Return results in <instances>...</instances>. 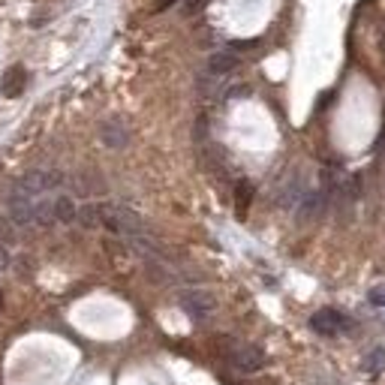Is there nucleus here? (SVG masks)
Listing matches in <instances>:
<instances>
[{"mask_svg":"<svg viewBox=\"0 0 385 385\" xmlns=\"http://www.w3.org/2000/svg\"><path fill=\"white\" fill-rule=\"evenodd\" d=\"M99 223H103L109 232L123 235V238H142L145 235V220L123 205H99Z\"/></svg>","mask_w":385,"mask_h":385,"instance_id":"obj_1","label":"nucleus"},{"mask_svg":"<svg viewBox=\"0 0 385 385\" xmlns=\"http://www.w3.org/2000/svg\"><path fill=\"white\" fill-rule=\"evenodd\" d=\"M61 184H63L61 172H54V169H37V172L21 175L9 192H13V196H21V199H42L45 192L58 190Z\"/></svg>","mask_w":385,"mask_h":385,"instance_id":"obj_2","label":"nucleus"},{"mask_svg":"<svg viewBox=\"0 0 385 385\" xmlns=\"http://www.w3.org/2000/svg\"><path fill=\"white\" fill-rule=\"evenodd\" d=\"M310 328H313L316 334H322V337H334V334H341V331H349V319H346L341 310L325 307V310H316L310 316Z\"/></svg>","mask_w":385,"mask_h":385,"instance_id":"obj_3","label":"nucleus"},{"mask_svg":"<svg viewBox=\"0 0 385 385\" xmlns=\"http://www.w3.org/2000/svg\"><path fill=\"white\" fill-rule=\"evenodd\" d=\"M181 307H184V313L190 316V319H208V316L214 313V298L208 295V292H202V289H190L181 295Z\"/></svg>","mask_w":385,"mask_h":385,"instance_id":"obj_4","label":"nucleus"},{"mask_svg":"<svg viewBox=\"0 0 385 385\" xmlns=\"http://www.w3.org/2000/svg\"><path fill=\"white\" fill-rule=\"evenodd\" d=\"M232 365L241 373H256L265 367V353L259 346H238L232 353Z\"/></svg>","mask_w":385,"mask_h":385,"instance_id":"obj_5","label":"nucleus"},{"mask_svg":"<svg viewBox=\"0 0 385 385\" xmlns=\"http://www.w3.org/2000/svg\"><path fill=\"white\" fill-rule=\"evenodd\" d=\"M25 85H28L25 66H9V70L4 73V78H0V94L9 97V99H16V97L25 94Z\"/></svg>","mask_w":385,"mask_h":385,"instance_id":"obj_6","label":"nucleus"},{"mask_svg":"<svg viewBox=\"0 0 385 385\" xmlns=\"http://www.w3.org/2000/svg\"><path fill=\"white\" fill-rule=\"evenodd\" d=\"M235 66H238V54H232V51H217V54H211V58H208V73L214 78L229 75Z\"/></svg>","mask_w":385,"mask_h":385,"instance_id":"obj_7","label":"nucleus"},{"mask_svg":"<svg viewBox=\"0 0 385 385\" xmlns=\"http://www.w3.org/2000/svg\"><path fill=\"white\" fill-rule=\"evenodd\" d=\"M322 205H325V199H322V192H304L301 202H298V214H301V220H316L322 214Z\"/></svg>","mask_w":385,"mask_h":385,"instance_id":"obj_8","label":"nucleus"},{"mask_svg":"<svg viewBox=\"0 0 385 385\" xmlns=\"http://www.w3.org/2000/svg\"><path fill=\"white\" fill-rule=\"evenodd\" d=\"M103 142L109 145V148H123L127 145V130H123L121 121H109L103 127Z\"/></svg>","mask_w":385,"mask_h":385,"instance_id":"obj_9","label":"nucleus"},{"mask_svg":"<svg viewBox=\"0 0 385 385\" xmlns=\"http://www.w3.org/2000/svg\"><path fill=\"white\" fill-rule=\"evenodd\" d=\"M78 217V208L70 196H58L54 199V220L58 223H73Z\"/></svg>","mask_w":385,"mask_h":385,"instance_id":"obj_10","label":"nucleus"},{"mask_svg":"<svg viewBox=\"0 0 385 385\" xmlns=\"http://www.w3.org/2000/svg\"><path fill=\"white\" fill-rule=\"evenodd\" d=\"M361 367H365L367 377H379V373H385V349H370V353L365 355V361H361Z\"/></svg>","mask_w":385,"mask_h":385,"instance_id":"obj_11","label":"nucleus"},{"mask_svg":"<svg viewBox=\"0 0 385 385\" xmlns=\"http://www.w3.org/2000/svg\"><path fill=\"white\" fill-rule=\"evenodd\" d=\"M250 196H253V187L241 181L238 184V214H247V205H250Z\"/></svg>","mask_w":385,"mask_h":385,"instance_id":"obj_12","label":"nucleus"},{"mask_svg":"<svg viewBox=\"0 0 385 385\" xmlns=\"http://www.w3.org/2000/svg\"><path fill=\"white\" fill-rule=\"evenodd\" d=\"M367 301L373 304V307H382V310H385V286H373L370 295H367Z\"/></svg>","mask_w":385,"mask_h":385,"instance_id":"obj_13","label":"nucleus"},{"mask_svg":"<svg viewBox=\"0 0 385 385\" xmlns=\"http://www.w3.org/2000/svg\"><path fill=\"white\" fill-rule=\"evenodd\" d=\"M0 238H4V241H13V229H9L6 220H0Z\"/></svg>","mask_w":385,"mask_h":385,"instance_id":"obj_14","label":"nucleus"},{"mask_svg":"<svg viewBox=\"0 0 385 385\" xmlns=\"http://www.w3.org/2000/svg\"><path fill=\"white\" fill-rule=\"evenodd\" d=\"M178 4V0H157V9H160V13H163V9H169V6H175Z\"/></svg>","mask_w":385,"mask_h":385,"instance_id":"obj_15","label":"nucleus"},{"mask_svg":"<svg viewBox=\"0 0 385 385\" xmlns=\"http://www.w3.org/2000/svg\"><path fill=\"white\" fill-rule=\"evenodd\" d=\"M9 265V256H6V250H4V247H0V271H4Z\"/></svg>","mask_w":385,"mask_h":385,"instance_id":"obj_16","label":"nucleus"},{"mask_svg":"<svg viewBox=\"0 0 385 385\" xmlns=\"http://www.w3.org/2000/svg\"><path fill=\"white\" fill-rule=\"evenodd\" d=\"M0 310H4V292H0Z\"/></svg>","mask_w":385,"mask_h":385,"instance_id":"obj_17","label":"nucleus"},{"mask_svg":"<svg viewBox=\"0 0 385 385\" xmlns=\"http://www.w3.org/2000/svg\"><path fill=\"white\" fill-rule=\"evenodd\" d=\"M382 45H385V42H382Z\"/></svg>","mask_w":385,"mask_h":385,"instance_id":"obj_18","label":"nucleus"}]
</instances>
